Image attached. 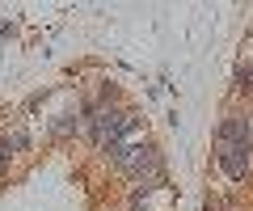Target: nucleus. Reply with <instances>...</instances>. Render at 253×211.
Masks as SVG:
<instances>
[{
    "label": "nucleus",
    "mask_w": 253,
    "mask_h": 211,
    "mask_svg": "<svg viewBox=\"0 0 253 211\" xmlns=\"http://www.w3.org/2000/svg\"><path fill=\"white\" fill-rule=\"evenodd\" d=\"M215 144H219V169L228 177H245V169H249V119L228 114L215 131Z\"/></svg>",
    "instance_id": "nucleus-1"
},
{
    "label": "nucleus",
    "mask_w": 253,
    "mask_h": 211,
    "mask_svg": "<svg viewBox=\"0 0 253 211\" xmlns=\"http://www.w3.org/2000/svg\"><path fill=\"white\" fill-rule=\"evenodd\" d=\"M21 148H26V131H9L4 144H0V152H21Z\"/></svg>",
    "instance_id": "nucleus-3"
},
{
    "label": "nucleus",
    "mask_w": 253,
    "mask_h": 211,
    "mask_svg": "<svg viewBox=\"0 0 253 211\" xmlns=\"http://www.w3.org/2000/svg\"><path fill=\"white\" fill-rule=\"evenodd\" d=\"M135 127V119L131 114H114V110H101L97 119H93V139H97L101 148H114L123 144V131Z\"/></svg>",
    "instance_id": "nucleus-2"
}]
</instances>
